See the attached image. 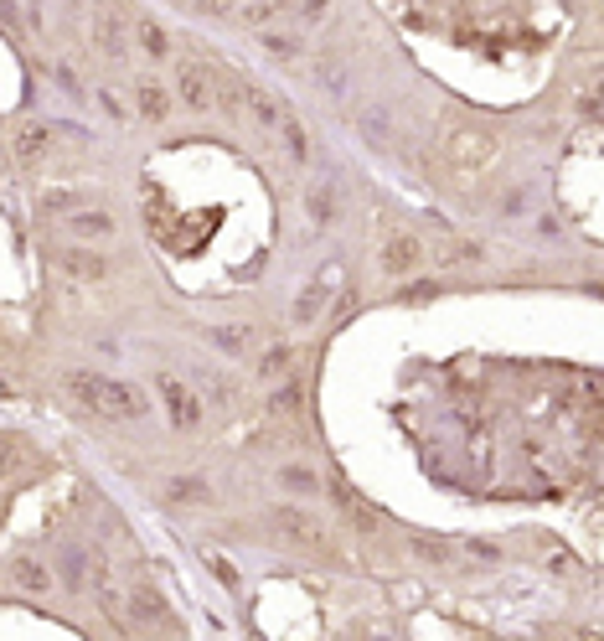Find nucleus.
Listing matches in <instances>:
<instances>
[{
    "instance_id": "nucleus-1",
    "label": "nucleus",
    "mask_w": 604,
    "mask_h": 641,
    "mask_svg": "<svg viewBox=\"0 0 604 641\" xmlns=\"http://www.w3.org/2000/svg\"><path fill=\"white\" fill-rule=\"evenodd\" d=\"M67 393L104 419H145V409H150L135 383H114V378H98V372H67Z\"/></svg>"
},
{
    "instance_id": "nucleus-2",
    "label": "nucleus",
    "mask_w": 604,
    "mask_h": 641,
    "mask_svg": "<svg viewBox=\"0 0 604 641\" xmlns=\"http://www.w3.org/2000/svg\"><path fill=\"white\" fill-rule=\"evenodd\" d=\"M439 156H445V166L455 171V177L470 181L501 156V140H496L491 129H480V125H455L445 135V145H439Z\"/></svg>"
},
{
    "instance_id": "nucleus-3",
    "label": "nucleus",
    "mask_w": 604,
    "mask_h": 641,
    "mask_svg": "<svg viewBox=\"0 0 604 641\" xmlns=\"http://www.w3.org/2000/svg\"><path fill=\"white\" fill-rule=\"evenodd\" d=\"M269 523H274V533H285L289 544H300V548H316V554H331V538H326V528H320L316 517L305 513V507H274L269 513Z\"/></svg>"
},
{
    "instance_id": "nucleus-4",
    "label": "nucleus",
    "mask_w": 604,
    "mask_h": 641,
    "mask_svg": "<svg viewBox=\"0 0 604 641\" xmlns=\"http://www.w3.org/2000/svg\"><path fill=\"white\" fill-rule=\"evenodd\" d=\"M176 88H181V104L191 114H207L212 98H217V83H212V67L202 57H181L176 63Z\"/></svg>"
},
{
    "instance_id": "nucleus-5",
    "label": "nucleus",
    "mask_w": 604,
    "mask_h": 641,
    "mask_svg": "<svg viewBox=\"0 0 604 641\" xmlns=\"http://www.w3.org/2000/svg\"><path fill=\"white\" fill-rule=\"evenodd\" d=\"M331 290H336V264H326V270L310 274V280H305V290L295 295V320H300V326H310V320L331 305Z\"/></svg>"
},
{
    "instance_id": "nucleus-6",
    "label": "nucleus",
    "mask_w": 604,
    "mask_h": 641,
    "mask_svg": "<svg viewBox=\"0 0 604 641\" xmlns=\"http://www.w3.org/2000/svg\"><path fill=\"white\" fill-rule=\"evenodd\" d=\"M160 403H166V414H171L176 430H196V419H202V403L191 393L186 383H176V378H160Z\"/></svg>"
},
{
    "instance_id": "nucleus-7",
    "label": "nucleus",
    "mask_w": 604,
    "mask_h": 641,
    "mask_svg": "<svg viewBox=\"0 0 604 641\" xmlns=\"http://www.w3.org/2000/svg\"><path fill=\"white\" fill-rule=\"evenodd\" d=\"M418 259H424V243L414 233H393V239L382 243V270L388 274H414Z\"/></svg>"
},
{
    "instance_id": "nucleus-8",
    "label": "nucleus",
    "mask_w": 604,
    "mask_h": 641,
    "mask_svg": "<svg viewBox=\"0 0 604 641\" xmlns=\"http://www.w3.org/2000/svg\"><path fill=\"white\" fill-rule=\"evenodd\" d=\"M357 129H362V140L372 150H393V114H388V104H362L357 109Z\"/></svg>"
},
{
    "instance_id": "nucleus-9",
    "label": "nucleus",
    "mask_w": 604,
    "mask_h": 641,
    "mask_svg": "<svg viewBox=\"0 0 604 641\" xmlns=\"http://www.w3.org/2000/svg\"><path fill=\"white\" fill-rule=\"evenodd\" d=\"M114 212H98V208H78V212H67V233L73 239H83V243H104V239H114Z\"/></svg>"
},
{
    "instance_id": "nucleus-10",
    "label": "nucleus",
    "mask_w": 604,
    "mask_h": 641,
    "mask_svg": "<svg viewBox=\"0 0 604 641\" xmlns=\"http://www.w3.org/2000/svg\"><path fill=\"white\" fill-rule=\"evenodd\" d=\"M94 42H98V52L104 57H125V21H119V11H98L94 16Z\"/></svg>"
},
{
    "instance_id": "nucleus-11",
    "label": "nucleus",
    "mask_w": 604,
    "mask_h": 641,
    "mask_svg": "<svg viewBox=\"0 0 604 641\" xmlns=\"http://www.w3.org/2000/svg\"><path fill=\"white\" fill-rule=\"evenodd\" d=\"M129 616H135L140 626H171V610H166V595H160V590H150V585L129 595Z\"/></svg>"
},
{
    "instance_id": "nucleus-12",
    "label": "nucleus",
    "mask_w": 604,
    "mask_h": 641,
    "mask_svg": "<svg viewBox=\"0 0 604 641\" xmlns=\"http://www.w3.org/2000/svg\"><path fill=\"white\" fill-rule=\"evenodd\" d=\"M63 270H67V280H104L114 264L104 254H88V249H67V254H63Z\"/></svg>"
},
{
    "instance_id": "nucleus-13",
    "label": "nucleus",
    "mask_w": 604,
    "mask_h": 641,
    "mask_svg": "<svg viewBox=\"0 0 604 641\" xmlns=\"http://www.w3.org/2000/svg\"><path fill=\"white\" fill-rule=\"evenodd\" d=\"M47 145H52L47 125H21L16 129V160H21V166H36V160L47 156Z\"/></svg>"
},
{
    "instance_id": "nucleus-14",
    "label": "nucleus",
    "mask_w": 604,
    "mask_h": 641,
    "mask_svg": "<svg viewBox=\"0 0 604 641\" xmlns=\"http://www.w3.org/2000/svg\"><path fill=\"white\" fill-rule=\"evenodd\" d=\"M135 104H140V114L150 119V125H166V119H171V94H166L160 83H150V78L135 88Z\"/></svg>"
},
{
    "instance_id": "nucleus-15",
    "label": "nucleus",
    "mask_w": 604,
    "mask_h": 641,
    "mask_svg": "<svg viewBox=\"0 0 604 641\" xmlns=\"http://www.w3.org/2000/svg\"><path fill=\"white\" fill-rule=\"evenodd\" d=\"M439 264H445V270H476V264H486V249L470 243V239H455V243L439 249Z\"/></svg>"
},
{
    "instance_id": "nucleus-16",
    "label": "nucleus",
    "mask_w": 604,
    "mask_h": 641,
    "mask_svg": "<svg viewBox=\"0 0 604 641\" xmlns=\"http://www.w3.org/2000/svg\"><path fill=\"white\" fill-rule=\"evenodd\" d=\"M166 497L171 502H212V486H207V476H171L166 481Z\"/></svg>"
},
{
    "instance_id": "nucleus-17",
    "label": "nucleus",
    "mask_w": 604,
    "mask_h": 641,
    "mask_svg": "<svg viewBox=\"0 0 604 641\" xmlns=\"http://www.w3.org/2000/svg\"><path fill=\"white\" fill-rule=\"evenodd\" d=\"M274 129H279V135H285V150H289V160H310V135H305V125H300V119H295V114H279V125H274Z\"/></svg>"
},
{
    "instance_id": "nucleus-18",
    "label": "nucleus",
    "mask_w": 604,
    "mask_h": 641,
    "mask_svg": "<svg viewBox=\"0 0 604 641\" xmlns=\"http://www.w3.org/2000/svg\"><path fill=\"white\" fill-rule=\"evenodd\" d=\"M285 11H289V0H248V5H238V21L243 26H269Z\"/></svg>"
},
{
    "instance_id": "nucleus-19",
    "label": "nucleus",
    "mask_w": 604,
    "mask_h": 641,
    "mask_svg": "<svg viewBox=\"0 0 604 641\" xmlns=\"http://www.w3.org/2000/svg\"><path fill=\"white\" fill-rule=\"evenodd\" d=\"M16 585L32 595H47L52 590V569L42 559H16Z\"/></svg>"
},
{
    "instance_id": "nucleus-20",
    "label": "nucleus",
    "mask_w": 604,
    "mask_h": 641,
    "mask_svg": "<svg viewBox=\"0 0 604 641\" xmlns=\"http://www.w3.org/2000/svg\"><path fill=\"white\" fill-rule=\"evenodd\" d=\"M305 212H310V223L331 228V218H336V187H310V192H305Z\"/></svg>"
},
{
    "instance_id": "nucleus-21",
    "label": "nucleus",
    "mask_w": 604,
    "mask_h": 641,
    "mask_svg": "<svg viewBox=\"0 0 604 641\" xmlns=\"http://www.w3.org/2000/svg\"><path fill=\"white\" fill-rule=\"evenodd\" d=\"M36 208L52 212V218H57V212L67 218V212H78V208H83V192H78V187H52V192L36 197Z\"/></svg>"
},
{
    "instance_id": "nucleus-22",
    "label": "nucleus",
    "mask_w": 604,
    "mask_h": 641,
    "mask_svg": "<svg viewBox=\"0 0 604 641\" xmlns=\"http://www.w3.org/2000/svg\"><path fill=\"white\" fill-rule=\"evenodd\" d=\"M135 32H140V47L150 52V57H166V52H171V36H166V26H160L156 16H145V21H135Z\"/></svg>"
},
{
    "instance_id": "nucleus-23",
    "label": "nucleus",
    "mask_w": 604,
    "mask_h": 641,
    "mask_svg": "<svg viewBox=\"0 0 604 641\" xmlns=\"http://www.w3.org/2000/svg\"><path fill=\"white\" fill-rule=\"evenodd\" d=\"M289 368H295V347L289 341H279V347H269V352L258 357V378H279Z\"/></svg>"
},
{
    "instance_id": "nucleus-24",
    "label": "nucleus",
    "mask_w": 604,
    "mask_h": 641,
    "mask_svg": "<svg viewBox=\"0 0 604 641\" xmlns=\"http://www.w3.org/2000/svg\"><path fill=\"white\" fill-rule=\"evenodd\" d=\"M279 481H285L289 492H300V497H316V492H320V476L310 471V465H285Z\"/></svg>"
},
{
    "instance_id": "nucleus-25",
    "label": "nucleus",
    "mask_w": 604,
    "mask_h": 641,
    "mask_svg": "<svg viewBox=\"0 0 604 641\" xmlns=\"http://www.w3.org/2000/svg\"><path fill=\"white\" fill-rule=\"evenodd\" d=\"M248 109H254V119H258V125H279V114H285V109H279V98H269V94H264V88H248Z\"/></svg>"
},
{
    "instance_id": "nucleus-26",
    "label": "nucleus",
    "mask_w": 604,
    "mask_h": 641,
    "mask_svg": "<svg viewBox=\"0 0 604 641\" xmlns=\"http://www.w3.org/2000/svg\"><path fill=\"white\" fill-rule=\"evenodd\" d=\"M21 465H26V450H21L16 440H11V434H0V481H5V476H16Z\"/></svg>"
},
{
    "instance_id": "nucleus-27",
    "label": "nucleus",
    "mask_w": 604,
    "mask_h": 641,
    "mask_svg": "<svg viewBox=\"0 0 604 641\" xmlns=\"http://www.w3.org/2000/svg\"><path fill=\"white\" fill-rule=\"evenodd\" d=\"M408 548H414L424 564H445V559H449V544H439V538H424V533H414V538H408Z\"/></svg>"
},
{
    "instance_id": "nucleus-28",
    "label": "nucleus",
    "mask_w": 604,
    "mask_h": 641,
    "mask_svg": "<svg viewBox=\"0 0 604 641\" xmlns=\"http://www.w3.org/2000/svg\"><path fill=\"white\" fill-rule=\"evenodd\" d=\"M212 341H217L223 352H243V347H248V326H217Z\"/></svg>"
},
{
    "instance_id": "nucleus-29",
    "label": "nucleus",
    "mask_w": 604,
    "mask_h": 641,
    "mask_svg": "<svg viewBox=\"0 0 604 641\" xmlns=\"http://www.w3.org/2000/svg\"><path fill=\"white\" fill-rule=\"evenodd\" d=\"M98 109L109 114L114 125H119V119H129V109H125V98L114 94V88H98Z\"/></svg>"
},
{
    "instance_id": "nucleus-30",
    "label": "nucleus",
    "mask_w": 604,
    "mask_h": 641,
    "mask_svg": "<svg viewBox=\"0 0 604 641\" xmlns=\"http://www.w3.org/2000/svg\"><path fill=\"white\" fill-rule=\"evenodd\" d=\"M300 399H305V388L300 383H285V388H279V393H274V414H279V409H285V414H289V409H300Z\"/></svg>"
},
{
    "instance_id": "nucleus-31",
    "label": "nucleus",
    "mask_w": 604,
    "mask_h": 641,
    "mask_svg": "<svg viewBox=\"0 0 604 641\" xmlns=\"http://www.w3.org/2000/svg\"><path fill=\"white\" fill-rule=\"evenodd\" d=\"M63 579H67V590H78L83 585V554L78 548H67L63 554Z\"/></svg>"
},
{
    "instance_id": "nucleus-32",
    "label": "nucleus",
    "mask_w": 604,
    "mask_h": 641,
    "mask_svg": "<svg viewBox=\"0 0 604 641\" xmlns=\"http://www.w3.org/2000/svg\"><path fill=\"white\" fill-rule=\"evenodd\" d=\"M264 47H269L274 52V57H295V52H300V47H295V36H264Z\"/></svg>"
},
{
    "instance_id": "nucleus-33",
    "label": "nucleus",
    "mask_w": 604,
    "mask_h": 641,
    "mask_svg": "<svg viewBox=\"0 0 604 641\" xmlns=\"http://www.w3.org/2000/svg\"><path fill=\"white\" fill-rule=\"evenodd\" d=\"M207 564H212V575L223 579L227 590H238V575H233V569H227V559H223V554H207Z\"/></svg>"
},
{
    "instance_id": "nucleus-34",
    "label": "nucleus",
    "mask_w": 604,
    "mask_h": 641,
    "mask_svg": "<svg viewBox=\"0 0 604 641\" xmlns=\"http://www.w3.org/2000/svg\"><path fill=\"white\" fill-rule=\"evenodd\" d=\"M326 11H331V0H300V16L305 21H320Z\"/></svg>"
},
{
    "instance_id": "nucleus-35",
    "label": "nucleus",
    "mask_w": 604,
    "mask_h": 641,
    "mask_svg": "<svg viewBox=\"0 0 604 641\" xmlns=\"http://www.w3.org/2000/svg\"><path fill=\"white\" fill-rule=\"evenodd\" d=\"M398 300H434V285H408V290H398Z\"/></svg>"
},
{
    "instance_id": "nucleus-36",
    "label": "nucleus",
    "mask_w": 604,
    "mask_h": 641,
    "mask_svg": "<svg viewBox=\"0 0 604 641\" xmlns=\"http://www.w3.org/2000/svg\"><path fill=\"white\" fill-rule=\"evenodd\" d=\"M0 21H5V26H21V5H16V0H0Z\"/></svg>"
},
{
    "instance_id": "nucleus-37",
    "label": "nucleus",
    "mask_w": 604,
    "mask_h": 641,
    "mask_svg": "<svg viewBox=\"0 0 604 641\" xmlns=\"http://www.w3.org/2000/svg\"><path fill=\"white\" fill-rule=\"evenodd\" d=\"M579 114H584V119H599V94H584V98H579Z\"/></svg>"
},
{
    "instance_id": "nucleus-38",
    "label": "nucleus",
    "mask_w": 604,
    "mask_h": 641,
    "mask_svg": "<svg viewBox=\"0 0 604 641\" xmlns=\"http://www.w3.org/2000/svg\"><path fill=\"white\" fill-rule=\"evenodd\" d=\"M470 554H476V559H501V548H496V544H480V538L470 544Z\"/></svg>"
},
{
    "instance_id": "nucleus-39",
    "label": "nucleus",
    "mask_w": 604,
    "mask_h": 641,
    "mask_svg": "<svg viewBox=\"0 0 604 641\" xmlns=\"http://www.w3.org/2000/svg\"><path fill=\"white\" fill-rule=\"evenodd\" d=\"M212 104H223V109L233 114V119H238V109H243V104H238V94H217V98H212Z\"/></svg>"
}]
</instances>
